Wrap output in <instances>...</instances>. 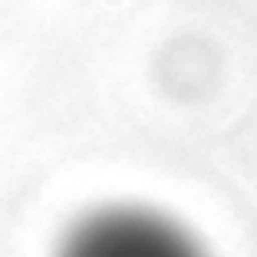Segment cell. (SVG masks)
I'll use <instances>...</instances> for the list:
<instances>
[{"label":"cell","instance_id":"cell-1","mask_svg":"<svg viewBox=\"0 0 257 257\" xmlns=\"http://www.w3.org/2000/svg\"><path fill=\"white\" fill-rule=\"evenodd\" d=\"M60 257H204L172 221L149 211H102L66 237Z\"/></svg>","mask_w":257,"mask_h":257}]
</instances>
